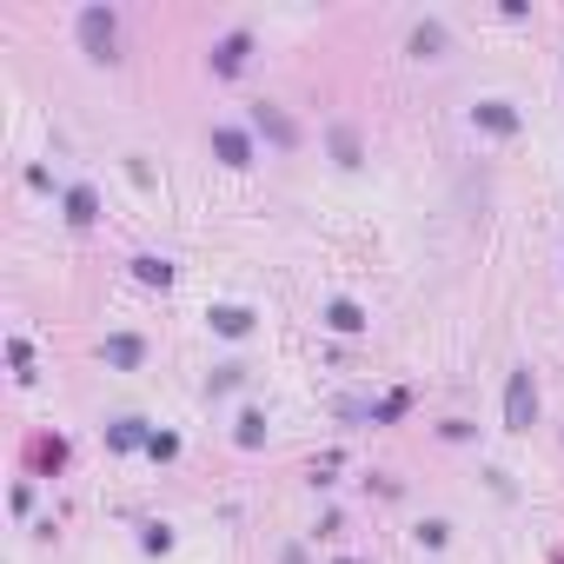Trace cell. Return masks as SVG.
<instances>
[{
	"instance_id": "obj_1",
	"label": "cell",
	"mask_w": 564,
	"mask_h": 564,
	"mask_svg": "<svg viewBox=\"0 0 564 564\" xmlns=\"http://www.w3.org/2000/svg\"><path fill=\"white\" fill-rule=\"evenodd\" d=\"M531 412H538L531 372H511V392H505V419H511V432H524V425H531Z\"/></svg>"
},
{
	"instance_id": "obj_2",
	"label": "cell",
	"mask_w": 564,
	"mask_h": 564,
	"mask_svg": "<svg viewBox=\"0 0 564 564\" xmlns=\"http://www.w3.org/2000/svg\"><path fill=\"white\" fill-rule=\"evenodd\" d=\"M80 34L94 41V54H113V14H100V8H94V14H80Z\"/></svg>"
},
{
	"instance_id": "obj_3",
	"label": "cell",
	"mask_w": 564,
	"mask_h": 564,
	"mask_svg": "<svg viewBox=\"0 0 564 564\" xmlns=\"http://www.w3.org/2000/svg\"><path fill=\"white\" fill-rule=\"evenodd\" d=\"M252 120H259V133H272L279 147H293V140H300V133H293V120L279 113V107H252Z\"/></svg>"
},
{
	"instance_id": "obj_4",
	"label": "cell",
	"mask_w": 564,
	"mask_h": 564,
	"mask_svg": "<svg viewBox=\"0 0 564 564\" xmlns=\"http://www.w3.org/2000/svg\"><path fill=\"white\" fill-rule=\"evenodd\" d=\"M213 147H219L232 166H246V140H239V133H226V127H219V133H213Z\"/></svg>"
}]
</instances>
